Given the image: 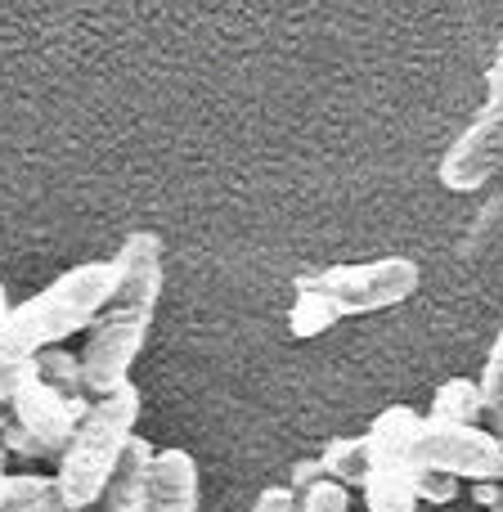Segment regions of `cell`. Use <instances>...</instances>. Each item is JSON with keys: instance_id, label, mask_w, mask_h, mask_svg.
Wrapping results in <instances>:
<instances>
[{"instance_id": "1", "label": "cell", "mask_w": 503, "mask_h": 512, "mask_svg": "<svg viewBox=\"0 0 503 512\" xmlns=\"http://www.w3.org/2000/svg\"><path fill=\"white\" fill-rule=\"evenodd\" d=\"M117 288L104 315L90 328V342L81 351V373H86L90 400H104L113 391L131 387V369L149 342L153 315L162 297V239L149 230L126 234V243L113 256Z\"/></svg>"}, {"instance_id": "2", "label": "cell", "mask_w": 503, "mask_h": 512, "mask_svg": "<svg viewBox=\"0 0 503 512\" xmlns=\"http://www.w3.org/2000/svg\"><path fill=\"white\" fill-rule=\"evenodd\" d=\"M113 288H117L113 261H81L72 270H63L50 288H41L23 306L9 310L5 328H0V360L27 364L32 355L68 342L72 333L95 328V319L113 301Z\"/></svg>"}, {"instance_id": "3", "label": "cell", "mask_w": 503, "mask_h": 512, "mask_svg": "<svg viewBox=\"0 0 503 512\" xmlns=\"http://www.w3.org/2000/svg\"><path fill=\"white\" fill-rule=\"evenodd\" d=\"M140 391L135 387H122L113 396L95 400L81 418V427L72 432L68 450L59 454V495H63V508L68 512H90L99 508L104 499L108 481H113L117 463H122L126 445L135 441V423H140Z\"/></svg>"}, {"instance_id": "4", "label": "cell", "mask_w": 503, "mask_h": 512, "mask_svg": "<svg viewBox=\"0 0 503 512\" xmlns=\"http://www.w3.org/2000/svg\"><path fill=\"white\" fill-rule=\"evenodd\" d=\"M423 283V270L409 256H378V261H355V265H328L315 274H297V288H310L328 297L346 315H373V310H391L409 301Z\"/></svg>"}, {"instance_id": "5", "label": "cell", "mask_w": 503, "mask_h": 512, "mask_svg": "<svg viewBox=\"0 0 503 512\" xmlns=\"http://www.w3.org/2000/svg\"><path fill=\"white\" fill-rule=\"evenodd\" d=\"M418 463L436 468L454 481H477V486H495L503 481V441L490 427H423L418 441Z\"/></svg>"}, {"instance_id": "6", "label": "cell", "mask_w": 503, "mask_h": 512, "mask_svg": "<svg viewBox=\"0 0 503 512\" xmlns=\"http://www.w3.org/2000/svg\"><path fill=\"white\" fill-rule=\"evenodd\" d=\"M499 167H503V108L486 104L459 131V140L445 149L436 176H441V185L450 189V194H472V189L486 185Z\"/></svg>"}, {"instance_id": "7", "label": "cell", "mask_w": 503, "mask_h": 512, "mask_svg": "<svg viewBox=\"0 0 503 512\" xmlns=\"http://www.w3.org/2000/svg\"><path fill=\"white\" fill-rule=\"evenodd\" d=\"M90 405H95V400H90ZM90 405H86V400L59 396L54 387L36 382V373H27L23 387L9 396V414L27 427V436H32V441L45 450V459H59V454L68 450L72 432L81 427V418H86Z\"/></svg>"}, {"instance_id": "8", "label": "cell", "mask_w": 503, "mask_h": 512, "mask_svg": "<svg viewBox=\"0 0 503 512\" xmlns=\"http://www.w3.org/2000/svg\"><path fill=\"white\" fill-rule=\"evenodd\" d=\"M427 418L414 414L409 405H391L373 418V427L364 432V445H369V463L373 468H396L409 472L418 463V441H423Z\"/></svg>"}, {"instance_id": "9", "label": "cell", "mask_w": 503, "mask_h": 512, "mask_svg": "<svg viewBox=\"0 0 503 512\" xmlns=\"http://www.w3.org/2000/svg\"><path fill=\"white\" fill-rule=\"evenodd\" d=\"M153 468H158V450L135 432V441L126 445L122 463H117L113 481H108L99 512H144L149 508V490H153Z\"/></svg>"}, {"instance_id": "10", "label": "cell", "mask_w": 503, "mask_h": 512, "mask_svg": "<svg viewBox=\"0 0 503 512\" xmlns=\"http://www.w3.org/2000/svg\"><path fill=\"white\" fill-rule=\"evenodd\" d=\"M144 512H198V463L185 450H158Z\"/></svg>"}, {"instance_id": "11", "label": "cell", "mask_w": 503, "mask_h": 512, "mask_svg": "<svg viewBox=\"0 0 503 512\" xmlns=\"http://www.w3.org/2000/svg\"><path fill=\"white\" fill-rule=\"evenodd\" d=\"M486 418V400H481V382L450 378L436 387L432 396V427H481Z\"/></svg>"}, {"instance_id": "12", "label": "cell", "mask_w": 503, "mask_h": 512, "mask_svg": "<svg viewBox=\"0 0 503 512\" xmlns=\"http://www.w3.org/2000/svg\"><path fill=\"white\" fill-rule=\"evenodd\" d=\"M319 468H324V481H333V486L360 490L373 472L364 436H337V441H328L324 454H319Z\"/></svg>"}, {"instance_id": "13", "label": "cell", "mask_w": 503, "mask_h": 512, "mask_svg": "<svg viewBox=\"0 0 503 512\" xmlns=\"http://www.w3.org/2000/svg\"><path fill=\"white\" fill-rule=\"evenodd\" d=\"M32 373H36V382H45V387H54L59 396H68V400H86L90 405V391H86V373H81V355H72V351H63V346H50V351H41V355H32Z\"/></svg>"}, {"instance_id": "14", "label": "cell", "mask_w": 503, "mask_h": 512, "mask_svg": "<svg viewBox=\"0 0 503 512\" xmlns=\"http://www.w3.org/2000/svg\"><path fill=\"white\" fill-rule=\"evenodd\" d=\"M360 490H364V508H369V512H414L418 508V495H414L409 472L373 468L369 481H364Z\"/></svg>"}, {"instance_id": "15", "label": "cell", "mask_w": 503, "mask_h": 512, "mask_svg": "<svg viewBox=\"0 0 503 512\" xmlns=\"http://www.w3.org/2000/svg\"><path fill=\"white\" fill-rule=\"evenodd\" d=\"M0 512H68L54 477H5Z\"/></svg>"}, {"instance_id": "16", "label": "cell", "mask_w": 503, "mask_h": 512, "mask_svg": "<svg viewBox=\"0 0 503 512\" xmlns=\"http://www.w3.org/2000/svg\"><path fill=\"white\" fill-rule=\"evenodd\" d=\"M337 319H342V310L328 297H319V292H310V288H297V301H292V310H288V333L319 337V333H328Z\"/></svg>"}, {"instance_id": "17", "label": "cell", "mask_w": 503, "mask_h": 512, "mask_svg": "<svg viewBox=\"0 0 503 512\" xmlns=\"http://www.w3.org/2000/svg\"><path fill=\"white\" fill-rule=\"evenodd\" d=\"M481 400H486V418H490V432L503 441V328L495 337L486 355V369H481Z\"/></svg>"}, {"instance_id": "18", "label": "cell", "mask_w": 503, "mask_h": 512, "mask_svg": "<svg viewBox=\"0 0 503 512\" xmlns=\"http://www.w3.org/2000/svg\"><path fill=\"white\" fill-rule=\"evenodd\" d=\"M409 481H414L418 504H454V495H459V481L436 472V468H423V463L409 468Z\"/></svg>"}, {"instance_id": "19", "label": "cell", "mask_w": 503, "mask_h": 512, "mask_svg": "<svg viewBox=\"0 0 503 512\" xmlns=\"http://www.w3.org/2000/svg\"><path fill=\"white\" fill-rule=\"evenodd\" d=\"M0 445H5V454H18V459H45V450L27 436V427L9 414V405H0Z\"/></svg>"}, {"instance_id": "20", "label": "cell", "mask_w": 503, "mask_h": 512, "mask_svg": "<svg viewBox=\"0 0 503 512\" xmlns=\"http://www.w3.org/2000/svg\"><path fill=\"white\" fill-rule=\"evenodd\" d=\"M297 512H351V495H346L342 486H333V481H319L315 490L301 495Z\"/></svg>"}, {"instance_id": "21", "label": "cell", "mask_w": 503, "mask_h": 512, "mask_svg": "<svg viewBox=\"0 0 503 512\" xmlns=\"http://www.w3.org/2000/svg\"><path fill=\"white\" fill-rule=\"evenodd\" d=\"M301 508V499L292 495L288 486H270V490H261V499L252 504V512H297Z\"/></svg>"}, {"instance_id": "22", "label": "cell", "mask_w": 503, "mask_h": 512, "mask_svg": "<svg viewBox=\"0 0 503 512\" xmlns=\"http://www.w3.org/2000/svg\"><path fill=\"white\" fill-rule=\"evenodd\" d=\"M486 86H490L486 104L503 108V32H499V45H495V63H490V72H486Z\"/></svg>"}, {"instance_id": "23", "label": "cell", "mask_w": 503, "mask_h": 512, "mask_svg": "<svg viewBox=\"0 0 503 512\" xmlns=\"http://www.w3.org/2000/svg\"><path fill=\"white\" fill-rule=\"evenodd\" d=\"M9 310H14V306H9V292H5V288H0V328H5V319H9Z\"/></svg>"}, {"instance_id": "24", "label": "cell", "mask_w": 503, "mask_h": 512, "mask_svg": "<svg viewBox=\"0 0 503 512\" xmlns=\"http://www.w3.org/2000/svg\"><path fill=\"white\" fill-rule=\"evenodd\" d=\"M490 512H503V490H499V499H495V508H490Z\"/></svg>"}, {"instance_id": "25", "label": "cell", "mask_w": 503, "mask_h": 512, "mask_svg": "<svg viewBox=\"0 0 503 512\" xmlns=\"http://www.w3.org/2000/svg\"><path fill=\"white\" fill-rule=\"evenodd\" d=\"M5 477H9V472H5V468H0V495H5Z\"/></svg>"}]
</instances>
